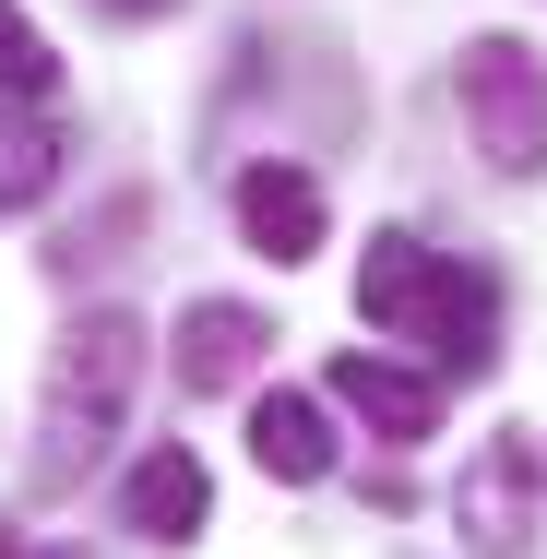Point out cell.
Returning a JSON list of instances; mask_svg holds the SVG:
<instances>
[{
	"label": "cell",
	"mask_w": 547,
	"mask_h": 559,
	"mask_svg": "<svg viewBox=\"0 0 547 559\" xmlns=\"http://www.w3.org/2000/svg\"><path fill=\"white\" fill-rule=\"evenodd\" d=\"M536 512H547V464H536V441H524V429H500V441L464 464V488H452V524H464L476 548H500V559H512L524 536H536Z\"/></svg>",
	"instance_id": "obj_4"
},
{
	"label": "cell",
	"mask_w": 547,
	"mask_h": 559,
	"mask_svg": "<svg viewBox=\"0 0 547 559\" xmlns=\"http://www.w3.org/2000/svg\"><path fill=\"white\" fill-rule=\"evenodd\" d=\"M464 131L500 179H547V72L524 36H476L464 48Z\"/></svg>",
	"instance_id": "obj_3"
},
{
	"label": "cell",
	"mask_w": 547,
	"mask_h": 559,
	"mask_svg": "<svg viewBox=\"0 0 547 559\" xmlns=\"http://www.w3.org/2000/svg\"><path fill=\"white\" fill-rule=\"evenodd\" d=\"M250 464H262L274 488H322V476H333L322 393H262V405H250Z\"/></svg>",
	"instance_id": "obj_9"
},
{
	"label": "cell",
	"mask_w": 547,
	"mask_h": 559,
	"mask_svg": "<svg viewBox=\"0 0 547 559\" xmlns=\"http://www.w3.org/2000/svg\"><path fill=\"white\" fill-rule=\"evenodd\" d=\"M238 226H250L262 262H310L322 250V179L310 167H250L238 179Z\"/></svg>",
	"instance_id": "obj_8"
},
{
	"label": "cell",
	"mask_w": 547,
	"mask_h": 559,
	"mask_svg": "<svg viewBox=\"0 0 547 559\" xmlns=\"http://www.w3.org/2000/svg\"><path fill=\"white\" fill-rule=\"evenodd\" d=\"M262 345H274V322L262 310H238V298H191L179 310V393H238L250 369H262Z\"/></svg>",
	"instance_id": "obj_6"
},
{
	"label": "cell",
	"mask_w": 547,
	"mask_h": 559,
	"mask_svg": "<svg viewBox=\"0 0 547 559\" xmlns=\"http://www.w3.org/2000/svg\"><path fill=\"white\" fill-rule=\"evenodd\" d=\"M333 405H345V417H369V441H429V429H440V381H429V369L369 357V345H345V357H333Z\"/></svg>",
	"instance_id": "obj_5"
},
{
	"label": "cell",
	"mask_w": 547,
	"mask_h": 559,
	"mask_svg": "<svg viewBox=\"0 0 547 559\" xmlns=\"http://www.w3.org/2000/svg\"><path fill=\"white\" fill-rule=\"evenodd\" d=\"M131 381H143V322L131 310H84L60 357H48V393H36V488H72L131 417Z\"/></svg>",
	"instance_id": "obj_2"
},
{
	"label": "cell",
	"mask_w": 547,
	"mask_h": 559,
	"mask_svg": "<svg viewBox=\"0 0 547 559\" xmlns=\"http://www.w3.org/2000/svg\"><path fill=\"white\" fill-rule=\"evenodd\" d=\"M96 12H119V24H155V12H179V0H96Z\"/></svg>",
	"instance_id": "obj_12"
},
{
	"label": "cell",
	"mask_w": 547,
	"mask_h": 559,
	"mask_svg": "<svg viewBox=\"0 0 547 559\" xmlns=\"http://www.w3.org/2000/svg\"><path fill=\"white\" fill-rule=\"evenodd\" d=\"M48 84H60V48H48V36H36V24L0 0V96H12V108H36Z\"/></svg>",
	"instance_id": "obj_11"
},
{
	"label": "cell",
	"mask_w": 547,
	"mask_h": 559,
	"mask_svg": "<svg viewBox=\"0 0 547 559\" xmlns=\"http://www.w3.org/2000/svg\"><path fill=\"white\" fill-rule=\"evenodd\" d=\"M357 322L429 345L452 381H488V369H500V298H488V274L440 262L429 238H369V262H357Z\"/></svg>",
	"instance_id": "obj_1"
},
{
	"label": "cell",
	"mask_w": 547,
	"mask_h": 559,
	"mask_svg": "<svg viewBox=\"0 0 547 559\" xmlns=\"http://www.w3.org/2000/svg\"><path fill=\"white\" fill-rule=\"evenodd\" d=\"M48 191H60V131H48V108H0V215H24Z\"/></svg>",
	"instance_id": "obj_10"
},
{
	"label": "cell",
	"mask_w": 547,
	"mask_h": 559,
	"mask_svg": "<svg viewBox=\"0 0 547 559\" xmlns=\"http://www.w3.org/2000/svg\"><path fill=\"white\" fill-rule=\"evenodd\" d=\"M0 559H84V548H36V536H0Z\"/></svg>",
	"instance_id": "obj_13"
},
{
	"label": "cell",
	"mask_w": 547,
	"mask_h": 559,
	"mask_svg": "<svg viewBox=\"0 0 547 559\" xmlns=\"http://www.w3.org/2000/svg\"><path fill=\"white\" fill-rule=\"evenodd\" d=\"M203 512H215V476H203L191 441H155L143 464H131V536L179 548V536H203Z\"/></svg>",
	"instance_id": "obj_7"
}]
</instances>
